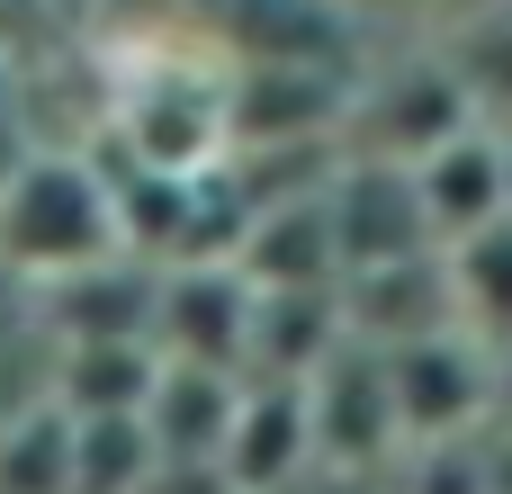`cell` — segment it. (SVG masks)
Masks as SVG:
<instances>
[{
    "label": "cell",
    "instance_id": "6da1fadb",
    "mask_svg": "<svg viewBox=\"0 0 512 494\" xmlns=\"http://www.w3.org/2000/svg\"><path fill=\"white\" fill-rule=\"evenodd\" d=\"M126 252L117 234V189L90 153H27L18 171H0V261L18 279H63Z\"/></svg>",
    "mask_w": 512,
    "mask_h": 494
},
{
    "label": "cell",
    "instance_id": "7a4b0ae2",
    "mask_svg": "<svg viewBox=\"0 0 512 494\" xmlns=\"http://www.w3.org/2000/svg\"><path fill=\"white\" fill-rule=\"evenodd\" d=\"M486 108H477V90L459 81V63H450V45L432 54H396V63H378V72H351V90H342V153H369V162H423L441 135H459V126H477Z\"/></svg>",
    "mask_w": 512,
    "mask_h": 494
},
{
    "label": "cell",
    "instance_id": "3957f363",
    "mask_svg": "<svg viewBox=\"0 0 512 494\" xmlns=\"http://www.w3.org/2000/svg\"><path fill=\"white\" fill-rule=\"evenodd\" d=\"M387 387H396L405 450L468 441L477 423H495V351H486L468 324L423 333V342H396V351H387Z\"/></svg>",
    "mask_w": 512,
    "mask_h": 494
},
{
    "label": "cell",
    "instance_id": "277c9868",
    "mask_svg": "<svg viewBox=\"0 0 512 494\" xmlns=\"http://www.w3.org/2000/svg\"><path fill=\"white\" fill-rule=\"evenodd\" d=\"M117 135H126V162H144V171H216L234 144L225 135V72L153 63L117 99Z\"/></svg>",
    "mask_w": 512,
    "mask_h": 494
},
{
    "label": "cell",
    "instance_id": "5b68a950",
    "mask_svg": "<svg viewBox=\"0 0 512 494\" xmlns=\"http://www.w3.org/2000/svg\"><path fill=\"white\" fill-rule=\"evenodd\" d=\"M306 414H315V468H387L405 450V423H396V387H387V351L369 342H342L315 378H306Z\"/></svg>",
    "mask_w": 512,
    "mask_h": 494
},
{
    "label": "cell",
    "instance_id": "8992f818",
    "mask_svg": "<svg viewBox=\"0 0 512 494\" xmlns=\"http://www.w3.org/2000/svg\"><path fill=\"white\" fill-rule=\"evenodd\" d=\"M243 342H252V279L225 252L216 261H162V279H153V351L243 369Z\"/></svg>",
    "mask_w": 512,
    "mask_h": 494
},
{
    "label": "cell",
    "instance_id": "52a82bcc",
    "mask_svg": "<svg viewBox=\"0 0 512 494\" xmlns=\"http://www.w3.org/2000/svg\"><path fill=\"white\" fill-rule=\"evenodd\" d=\"M324 207H333V243H342V270L360 261H405V252H432V216H423V189L405 162H369V153H342L333 180H324Z\"/></svg>",
    "mask_w": 512,
    "mask_h": 494
},
{
    "label": "cell",
    "instance_id": "ba28073f",
    "mask_svg": "<svg viewBox=\"0 0 512 494\" xmlns=\"http://www.w3.org/2000/svg\"><path fill=\"white\" fill-rule=\"evenodd\" d=\"M342 324H351V342H369V351L450 333V324H459V297H450L441 243H432V252H405V261H360V270H342Z\"/></svg>",
    "mask_w": 512,
    "mask_h": 494
},
{
    "label": "cell",
    "instance_id": "9c48e42d",
    "mask_svg": "<svg viewBox=\"0 0 512 494\" xmlns=\"http://www.w3.org/2000/svg\"><path fill=\"white\" fill-rule=\"evenodd\" d=\"M216 468L243 494H297L315 477V414H306V387L297 378H243V405H234V432L216 450Z\"/></svg>",
    "mask_w": 512,
    "mask_h": 494
},
{
    "label": "cell",
    "instance_id": "30bf717a",
    "mask_svg": "<svg viewBox=\"0 0 512 494\" xmlns=\"http://www.w3.org/2000/svg\"><path fill=\"white\" fill-rule=\"evenodd\" d=\"M234 270L252 288H333L342 279V243H333V207H324V180L315 189H288V198H261L234 234Z\"/></svg>",
    "mask_w": 512,
    "mask_h": 494
},
{
    "label": "cell",
    "instance_id": "8fae6325",
    "mask_svg": "<svg viewBox=\"0 0 512 494\" xmlns=\"http://www.w3.org/2000/svg\"><path fill=\"white\" fill-rule=\"evenodd\" d=\"M405 171H414V189H423L432 243H459V234H477L486 216L512 207V189H504V126H495V117L441 135V144H432L423 162H405Z\"/></svg>",
    "mask_w": 512,
    "mask_h": 494
},
{
    "label": "cell",
    "instance_id": "7c38bea8",
    "mask_svg": "<svg viewBox=\"0 0 512 494\" xmlns=\"http://www.w3.org/2000/svg\"><path fill=\"white\" fill-rule=\"evenodd\" d=\"M153 279H162V261H144V252H108L90 270L45 279L54 333L63 342H153Z\"/></svg>",
    "mask_w": 512,
    "mask_h": 494
},
{
    "label": "cell",
    "instance_id": "4fadbf2b",
    "mask_svg": "<svg viewBox=\"0 0 512 494\" xmlns=\"http://www.w3.org/2000/svg\"><path fill=\"white\" fill-rule=\"evenodd\" d=\"M342 342H351V324H342V279H333V288H252L243 378H297V387H306Z\"/></svg>",
    "mask_w": 512,
    "mask_h": 494
},
{
    "label": "cell",
    "instance_id": "5bb4252c",
    "mask_svg": "<svg viewBox=\"0 0 512 494\" xmlns=\"http://www.w3.org/2000/svg\"><path fill=\"white\" fill-rule=\"evenodd\" d=\"M234 405H243V369L162 360V378H153V396H144L153 450H162V459H216L225 432H234Z\"/></svg>",
    "mask_w": 512,
    "mask_h": 494
},
{
    "label": "cell",
    "instance_id": "9a60e30c",
    "mask_svg": "<svg viewBox=\"0 0 512 494\" xmlns=\"http://www.w3.org/2000/svg\"><path fill=\"white\" fill-rule=\"evenodd\" d=\"M153 378H162V351L153 342H63L54 405L63 414H144Z\"/></svg>",
    "mask_w": 512,
    "mask_h": 494
},
{
    "label": "cell",
    "instance_id": "2e32d148",
    "mask_svg": "<svg viewBox=\"0 0 512 494\" xmlns=\"http://www.w3.org/2000/svg\"><path fill=\"white\" fill-rule=\"evenodd\" d=\"M441 261H450L459 324H468L486 351H504V342H512V207H504V216H486L477 234L441 243Z\"/></svg>",
    "mask_w": 512,
    "mask_h": 494
},
{
    "label": "cell",
    "instance_id": "e0dca14e",
    "mask_svg": "<svg viewBox=\"0 0 512 494\" xmlns=\"http://www.w3.org/2000/svg\"><path fill=\"white\" fill-rule=\"evenodd\" d=\"M153 459L144 414H72V494H144Z\"/></svg>",
    "mask_w": 512,
    "mask_h": 494
},
{
    "label": "cell",
    "instance_id": "ac0fdd59",
    "mask_svg": "<svg viewBox=\"0 0 512 494\" xmlns=\"http://www.w3.org/2000/svg\"><path fill=\"white\" fill-rule=\"evenodd\" d=\"M0 494H72V414L54 396L0 423Z\"/></svg>",
    "mask_w": 512,
    "mask_h": 494
},
{
    "label": "cell",
    "instance_id": "d6986e66",
    "mask_svg": "<svg viewBox=\"0 0 512 494\" xmlns=\"http://www.w3.org/2000/svg\"><path fill=\"white\" fill-rule=\"evenodd\" d=\"M450 63H459V81L477 90L486 117H512V0H504V9H486L477 27L450 36Z\"/></svg>",
    "mask_w": 512,
    "mask_h": 494
},
{
    "label": "cell",
    "instance_id": "ffe728a7",
    "mask_svg": "<svg viewBox=\"0 0 512 494\" xmlns=\"http://www.w3.org/2000/svg\"><path fill=\"white\" fill-rule=\"evenodd\" d=\"M144 494H243L216 459H153V477H144Z\"/></svg>",
    "mask_w": 512,
    "mask_h": 494
},
{
    "label": "cell",
    "instance_id": "44dd1931",
    "mask_svg": "<svg viewBox=\"0 0 512 494\" xmlns=\"http://www.w3.org/2000/svg\"><path fill=\"white\" fill-rule=\"evenodd\" d=\"M495 423H504V432H512V342H504V351H495Z\"/></svg>",
    "mask_w": 512,
    "mask_h": 494
},
{
    "label": "cell",
    "instance_id": "7402d4cb",
    "mask_svg": "<svg viewBox=\"0 0 512 494\" xmlns=\"http://www.w3.org/2000/svg\"><path fill=\"white\" fill-rule=\"evenodd\" d=\"M360 9H396V0H360Z\"/></svg>",
    "mask_w": 512,
    "mask_h": 494
}]
</instances>
